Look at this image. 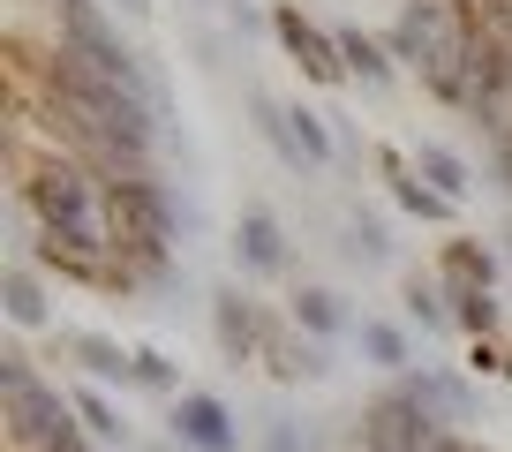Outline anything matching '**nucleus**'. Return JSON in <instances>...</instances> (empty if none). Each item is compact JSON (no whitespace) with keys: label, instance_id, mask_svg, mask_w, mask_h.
I'll use <instances>...</instances> for the list:
<instances>
[{"label":"nucleus","instance_id":"34","mask_svg":"<svg viewBox=\"0 0 512 452\" xmlns=\"http://www.w3.org/2000/svg\"><path fill=\"white\" fill-rule=\"evenodd\" d=\"M400 8H407V0H400Z\"/></svg>","mask_w":512,"mask_h":452},{"label":"nucleus","instance_id":"15","mask_svg":"<svg viewBox=\"0 0 512 452\" xmlns=\"http://www.w3.org/2000/svg\"><path fill=\"white\" fill-rule=\"evenodd\" d=\"M339 61H347V76L354 83H369V91H384V83L400 76V61H392V53H384V38H369V31H339Z\"/></svg>","mask_w":512,"mask_h":452},{"label":"nucleus","instance_id":"17","mask_svg":"<svg viewBox=\"0 0 512 452\" xmlns=\"http://www.w3.org/2000/svg\"><path fill=\"white\" fill-rule=\"evenodd\" d=\"M407 317L422 324V332H452V294L437 272H407Z\"/></svg>","mask_w":512,"mask_h":452},{"label":"nucleus","instance_id":"30","mask_svg":"<svg viewBox=\"0 0 512 452\" xmlns=\"http://www.w3.org/2000/svg\"><path fill=\"white\" fill-rule=\"evenodd\" d=\"M121 8H128V16H144V8H151V0H121Z\"/></svg>","mask_w":512,"mask_h":452},{"label":"nucleus","instance_id":"1","mask_svg":"<svg viewBox=\"0 0 512 452\" xmlns=\"http://www.w3.org/2000/svg\"><path fill=\"white\" fill-rule=\"evenodd\" d=\"M16 204L31 211V226L61 249L83 257H113V226H106V189L91 181V166H76L68 151L23 159L16 151Z\"/></svg>","mask_w":512,"mask_h":452},{"label":"nucleus","instance_id":"5","mask_svg":"<svg viewBox=\"0 0 512 452\" xmlns=\"http://www.w3.org/2000/svg\"><path fill=\"white\" fill-rule=\"evenodd\" d=\"M166 430H174V445H189V452H241V430H234V415H226L219 392H181L174 415H166Z\"/></svg>","mask_w":512,"mask_h":452},{"label":"nucleus","instance_id":"14","mask_svg":"<svg viewBox=\"0 0 512 452\" xmlns=\"http://www.w3.org/2000/svg\"><path fill=\"white\" fill-rule=\"evenodd\" d=\"M415 174L430 181L437 196H452V204H467V189H475V174H467V159L452 144H437V136H422L415 144Z\"/></svg>","mask_w":512,"mask_h":452},{"label":"nucleus","instance_id":"29","mask_svg":"<svg viewBox=\"0 0 512 452\" xmlns=\"http://www.w3.org/2000/svg\"><path fill=\"white\" fill-rule=\"evenodd\" d=\"M61 452H98V445H91V437H76V445H61Z\"/></svg>","mask_w":512,"mask_h":452},{"label":"nucleus","instance_id":"24","mask_svg":"<svg viewBox=\"0 0 512 452\" xmlns=\"http://www.w3.org/2000/svg\"><path fill=\"white\" fill-rule=\"evenodd\" d=\"M467 377H505V347H497V339H475V347H467Z\"/></svg>","mask_w":512,"mask_h":452},{"label":"nucleus","instance_id":"7","mask_svg":"<svg viewBox=\"0 0 512 452\" xmlns=\"http://www.w3.org/2000/svg\"><path fill=\"white\" fill-rule=\"evenodd\" d=\"M264 324H272V317H264L241 287H219V294H211V332H219L226 362H249L256 347H264Z\"/></svg>","mask_w":512,"mask_h":452},{"label":"nucleus","instance_id":"19","mask_svg":"<svg viewBox=\"0 0 512 452\" xmlns=\"http://www.w3.org/2000/svg\"><path fill=\"white\" fill-rule=\"evenodd\" d=\"M362 355L377 362V370H392V377L415 370V347H407V332H400V324H384V317L362 324Z\"/></svg>","mask_w":512,"mask_h":452},{"label":"nucleus","instance_id":"3","mask_svg":"<svg viewBox=\"0 0 512 452\" xmlns=\"http://www.w3.org/2000/svg\"><path fill=\"white\" fill-rule=\"evenodd\" d=\"M53 23H61V38H53V46H68V53H76V61L106 68V76H113V83H128V91H151V98H159V83H151L144 53L128 46V38L113 31L106 16H98L91 0H61V8H53Z\"/></svg>","mask_w":512,"mask_h":452},{"label":"nucleus","instance_id":"21","mask_svg":"<svg viewBox=\"0 0 512 452\" xmlns=\"http://www.w3.org/2000/svg\"><path fill=\"white\" fill-rule=\"evenodd\" d=\"M287 121H294V144H302V159H309V166H332V129H324V113L287 106Z\"/></svg>","mask_w":512,"mask_h":452},{"label":"nucleus","instance_id":"31","mask_svg":"<svg viewBox=\"0 0 512 452\" xmlns=\"http://www.w3.org/2000/svg\"><path fill=\"white\" fill-rule=\"evenodd\" d=\"M144 452H189V445H144Z\"/></svg>","mask_w":512,"mask_h":452},{"label":"nucleus","instance_id":"25","mask_svg":"<svg viewBox=\"0 0 512 452\" xmlns=\"http://www.w3.org/2000/svg\"><path fill=\"white\" fill-rule=\"evenodd\" d=\"M264 452H309V445H302L294 422H272V430H264Z\"/></svg>","mask_w":512,"mask_h":452},{"label":"nucleus","instance_id":"4","mask_svg":"<svg viewBox=\"0 0 512 452\" xmlns=\"http://www.w3.org/2000/svg\"><path fill=\"white\" fill-rule=\"evenodd\" d=\"M272 38L287 46V61L302 68L309 83H324V91H332V83H354V76H347V61H339V31L309 23L294 0H279V8H272Z\"/></svg>","mask_w":512,"mask_h":452},{"label":"nucleus","instance_id":"2","mask_svg":"<svg viewBox=\"0 0 512 452\" xmlns=\"http://www.w3.org/2000/svg\"><path fill=\"white\" fill-rule=\"evenodd\" d=\"M0 422H8V452H61L83 437L76 415V392L68 385H23V392H0Z\"/></svg>","mask_w":512,"mask_h":452},{"label":"nucleus","instance_id":"20","mask_svg":"<svg viewBox=\"0 0 512 452\" xmlns=\"http://www.w3.org/2000/svg\"><path fill=\"white\" fill-rule=\"evenodd\" d=\"M136 392H159V400H181V370L159 355V347H136V370H128Z\"/></svg>","mask_w":512,"mask_h":452},{"label":"nucleus","instance_id":"9","mask_svg":"<svg viewBox=\"0 0 512 452\" xmlns=\"http://www.w3.org/2000/svg\"><path fill=\"white\" fill-rule=\"evenodd\" d=\"M377 174L392 181V196H400V211H415V219H430V226H445L452 211H460V204H452V196H437L430 181L415 174V159H407V151H377Z\"/></svg>","mask_w":512,"mask_h":452},{"label":"nucleus","instance_id":"32","mask_svg":"<svg viewBox=\"0 0 512 452\" xmlns=\"http://www.w3.org/2000/svg\"><path fill=\"white\" fill-rule=\"evenodd\" d=\"M505 377H512V355H505Z\"/></svg>","mask_w":512,"mask_h":452},{"label":"nucleus","instance_id":"6","mask_svg":"<svg viewBox=\"0 0 512 452\" xmlns=\"http://www.w3.org/2000/svg\"><path fill=\"white\" fill-rule=\"evenodd\" d=\"M234 264H241L249 279H279V272L294 264L287 226H279L264 204H249V211H241V226H234Z\"/></svg>","mask_w":512,"mask_h":452},{"label":"nucleus","instance_id":"27","mask_svg":"<svg viewBox=\"0 0 512 452\" xmlns=\"http://www.w3.org/2000/svg\"><path fill=\"white\" fill-rule=\"evenodd\" d=\"M430 452H482V445H467V437H460V430H452V437H437V445H430Z\"/></svg>","mask_w":512,"mask_h":452},{"label":"nucleus","instance_id":"11","mask_svg":"<svg viewBox=\"0 0 512 452\" xmlns=\"http://www.w3.org/2000/svg\"><path fill=\"white\" fill-rule=\"evenodd\" d=\"M0 317L16 324V332H53V302H46L31 264H8V272H0Z\"/></svg>","mask_w":512,"mask_h":452},{"label":"nucleus","instance_id":"18","mask_svg":"<svg viewBox=\"0 0 512 452\" xmlns=\"http://www.w3.org/2000/svg\"><path fill=\"white\" fill-rule=\"evenodd\" d=\"M76 392V415H83V437H91V445H128V422H121V407L106 400V392L98 385H68Z\"/></svg>","mask_w":512,"mask_h":452},{"label":"nucleus","instance_id":"22","mask_svg":"<svg viewBox=\"0 0 512 452\" xmlns=\"http://www.w3.org/2000/svg\"><path fill=\"white\" fill-rule=\"evenodd\" d=\"M347 257H354V264H384V257H392L384 219H347Z\"/></svg>","mask_w":512,"mask_h":452},{"label":"nucleus","instance_id":"23","mask_svg":"<svg viewBox=\"0 0 512 452\" xmlns=\"http://www.w3.org/2000/svg\"><path fill=\"white\" fill-rule=\"evenodd\" d=\"M23 385H38V362H31V347H0V392H23Z\"/></svg>","mask_w":512,"mask_h":452},{"label":"nucleus","instance_id":"28","mask_svg":"<svg viewBox=\"0 0 512 452\" xmlns=\"http://www.w3.org/2000/svg\"><path fill=\"white\" fill-rule=\"evenodd\" d=\"M497 257H505V264H512V219H505V226H497Z\"/></svg>","mask_w":512,"mask_h":452},{"label":"nucleus","instance_id":"16","mask_svg":"<svg viewBox=\"0 0 512 452\" xmlns=\"http://www.w3.org/2000/svg\"><path fill=\"white\" fill-rule=\"evenodd\" d=\"M445 294H452V332L490 339L497 324H505V302H497V287H445Z\"/></svg>","mask_w":512,"mask_h":452},{"label":"nucleus","instance_id":"26","mask_svg":"<svg viewBox=\"0 0 512 452\" xmlns=\"http://www.w3.org/2000/svg\"><path fill=\"white\" fill-rule=\"evenodd\" d=\"M490 166H497V181H505V196H512V136H505V144H490Z\"/></svg>","mask_w":512,"mask_h":452},{"label":"nucleus","instance_id":"13","mask_svg":"<svg viewBox=\"0 0 512 452\" xmlns=\"http://www.w3.org/2000/svg\"><path fill=\"white\" fill-rule=\"evenodd\" d=\"M287 324H294L302 339H317V347H324V339L347 332V302H339L332 287H294V294H287Z\"/></svg>","mask_w":512,"mask_h":452},{"label":"nucleus","instance_id":"33","mask_svg":"<svg viewBox=\"0 0 512 452\" xmlns=\"http://www.w3.org/2000/svg\"><path fill=\"white\" fill-rule=\"evenodd\" d=\"M53 8H61V0H53Z\"/></svg>","mask_w":512,"mask_h":452},{"label":"nucleus","instance_id":"10","mask_svg":"<svg viewBox=\"0 0 512 452\" xmlns=\"http://www.w3.org/2000/svg\"><path fill=\"white\" fill-rule=\"evenodd\" d=\"M497 272H505V257H497L482 234H452V242L437 249V279H445V287H497Z\"/></svg>","mask_w":512,"mask_h":452},{"label":"nucleus","instance_id":"8","mask_svg":"<svg viewBox=\"0 0 512 452\" xmlns=\"http://www.w3.org/2000/svg\"><path fill=\"white\" fill-rule=\"evenodd\" d=\"M400 385L415 392L445 430H452V422H475V385H467V370H407Z\"/></svg>","mask_w":512,"mask_h":452},{"label":"nucleus","instance_id":"12","mask_svg":"<svg viewBox=\"0 0 512 452\" xmlns=\"http://www.w3.org/2000/svg\"><path fill=\"white\" fill-rule=\"evenodd\" d=\"M61 355H76L91 385H128V370H136V347H121L106 332H61Z\"/></svg>","mask_w":512,"mask_h":452}]
</instances>
